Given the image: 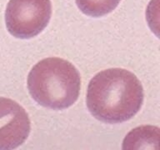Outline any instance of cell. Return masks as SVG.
I'll return each mask as SVG.
<instances>
[{
  "label": "cell",
  "mask_w": 160,
  "mask_h": 150,
  "mask_svg": "<svg viewBox=\"0 0 160 150\" xmlns=\"http://www.w3.org/2000/svg\"><path fill=\"white\" fill-rule=\"evenodd\" d=\"M143 89L136 75L123 68H108L90 80L86 102L96 119L119 123L137 114L143 102Z\"/></svg>",
  "instance_id": "1"
},
{
  "label": "cell",
  "mask_w": 160,
  "mask_h": 150,
  "mask_svg": "<svg viewBox=\"0 0 160 150\" xmlns=\"http://www.w3.org/2000/svg\"><path fill=\"white\" fill-rule=\"evenodd\" d=\"M81 77L70 62L60 58H47L33 66L28 77L31 97L42 107L62 110L78 98Z\"/></svg>",
  "instance_id": "2"
},
{
  "label": "cell",
  "mask_w": 160,
  "mask_h": 150,
  "mask_svg": "<svg viewBox=\"0 0 160 150\" xmlns=\"http://www.w3.org/2000/svg\"><path fill=\"white\" fill-rule=\"evenodd\" d=\"M51 15V0H10L5 11V22L10 34L28 39L47 27Z\"/></svg>",
  "instance_id": "3"
},
{
  "label": "cell",
  "mask_w": 160,
  "mask_h": 150,
  "mask_svg": "<svg viewBox=\"0 0 160 150\" xmlns=\"http://www.w3.org/2000/svg\"><path fill=\"white\" fill-rule=\"evenodd\" d=\"M30 130L29 118L24 108L12 99L0 97V150L19 147Z\"/></svg>",
  "instance_id": "4"
},
{
  "label": "cell",
  "mask_w": 160,
  "mask_h": 150,
  "mask_svg": "<svg viewBox=\"0 0 160 150\" xmlns=\"http://www.w3.org/2000/svg\"><path fill=\"white\" fill-rule=\"evenodd\" d=\"M159 128L141 126L132 129L125 137L122 149H159Z\"/></svg>",
  "instance_id": "5"
},
{
  "label": "cell",
  "mask_w": 160,
  "mask_h": 150,
  "mask_svg": "<svg viewBox=\"0 0 160 150\" xmlns=\"http://www.w3.org/2000/svg\"><path fill=\"white\" fill-rule=\"evenodd\" d=\"M121 0H76L78 8L82 13L98 18L112 12Z\"/></svg>",
  "instance_id": "6"
}]
</instances>
